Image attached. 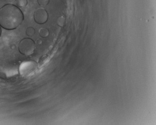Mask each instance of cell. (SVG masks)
<instances>
[{"instance_id":"cell-1","label":"cell","mask_w":156,"mask_h":125,"mask_svg":"<svg viewBox=\"0 0 156 125\" xmlns=\"http://www.w3.org/2000/svg\"><path fill=\"white\" fill-rule=\"evenodd\" d=\"M23 20V12L16 5L7 4L0 9V26L6 30L15 29Z\"/></svg>"},{"instance_id":"cell-2","label":"cell","mask_w":156,"mask_h":125,"mask_svg":"<svg viewBox=\"0 0 156 125\" xmlns=\"http://www.w3.org/2000/svg\"><path fill=\"white\" fill-rule=\"evenodd\" d=\"M35 43L30 38H26L22 40L19 44V52L25 56L32 54L35 49Z\"/></svg>"},{"instance_id":"cell-3","label":"cell","mask_w":156,"mask_h":125,"mask_svg":"<svg viewBox=\"0 0 156 125\" xmlns=\"http://www.w3.org/2000/svg\"><path fill=\"white\" fill-rule=\"evenodd\" d=\"M34 19L36 23L42 25L46 23L48 19V14L46 11L42 8L37 9L34 15Z\"/></svg>"},{"instance_id":"cell-4","label":"cell","mask_w":156,"mask_h":125,"mask_svg":"<svg viewBox=\"0 0 156 125\" xmlns=\"http://www.w3.org/2000/svg\"><path fill=\"white\" fill-rule=\"evenodd\" d=\"M39 34L41 37H46L49 35V31L46 28H42L39 30Z\"/></svg>"},{"instance_id":"cell-5","label":"cell","mask_w":156,"mask_h":125,"mask_svg":"<svg viewBox=\"0 0 156 125\" xmlns=\"http://www.w3.org/2000/svg\"><path fill=\"white\" fill-rule=\"evenodd\" d=\"M26 33L28 36H33L35 33V30L33 27H28L26 30Z\"/></svg>"},{"instance_id":"cell-6","label":"cell","mask_w":156,"mask_h":125,"mask_svg":"<svg viewBox=\"0 0 156 125\" xmlns=\"http://www.w3.org/2000/svg\"><path fill=\"white\" fill-rule=\"evenodd\" d=\"M16 5L18 7L22 8L27 4V0H16Z\"/></svg>"},{"instance_id":"cell-7","label":"cell","mask_w":156,"mask_h":125,"mask_svg":"<svg viewBox=\"0 0 156 125\" xmlns=\"http://www.w3.org/2000/svg\"><path fill=\"white\" fill-rule=\"evenodd\" d=\"M38 3L40 5L44 7L49 4V0H38Z\"/></svg>"},{"instance_id":"cell-8","label":"cell","mask_w":156,"mask_h":125,"mask_svg":"<svg viewBox=\"0 0 156 125\" xmlns=\"http://www.w3.org/2000/svg\"><path fill=\"white\" fill-rule=\"evenodd\" d=\"M64 22H65V19L63 17L60 18L57 21L58 25L60 26H63V25H64Z\"/></svg>"},{"instance_id":"cell-9","label":"cell","mask_w":156,"mask_h":125,"mask_svg":"<svg viewBox=\"0 0 156 125\" xmlns=\"http://www.w3.org/2000/svg\"><path fill=\"white\" fill-rule=\"evenodd\" d=\"M1 33H2V29H1V26H0V36H1Z\"/></svg>"}]
</instances>
